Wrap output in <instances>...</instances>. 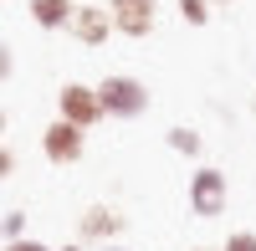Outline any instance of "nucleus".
Segmentation results:
<instances>
[{
    "instance_id": "1a4fd4ad",
    "label": "nucleus",
    "mask_w": 256,
    "mask_h": 251,
    "mask_svg": "<svg viewBox=\"0 0 256 251\" xmlns=\"http://www.w3.org/2000/svg\"><path fill=\"white\" fill-rule=\"evenodd\" d=\"M164 144L174 154H184V159H200L205 154V134H195V128H184V123H174V128L164 134Z\"/></svg>"
},
{
    "instance_id": "a211bd4d",
    "label": "nucleus",
    "mask_w": 256,
    "mask_h": 251,
    "mask_svg": "<svg viewBox=\"0 0 256 251\" xmlns=\"http://www.w3.org/2000/svg\"><path fill=\"white\" fill-rule=\"evenodd\" d=\"M210 6H236V0H210Z\"/></svg>"
},
{
    "instance_id": "f8f14e48",
    "label": "nucleus",
    "mask_w": 256,
    "mask_h": 251,
    "mask_svg": "<svg viewBox=\"0 0 256 251\" xmlns=\"http://www.w3.org/2000/svg\"><path fill=\"white\" fill-rule=\"evenodd\" d=\"M220 251H256V231H230L220 241Z\"/></svg>"
},
{
    "instance_id": "39448f33",
    "label": "nucleus",
    "mask_w": 256,
    "mask_h": 251,
    "mask_svg": "<svg viewBox=\"0 0 256 251\" xmlns=\"http://www.w3.org/2000/svg\"><path fill=\"white\" fill-rule=\"evenodd\" d=\"M108 16H113L118 36L144 41V36H154V26H159V0H108Z\"/></svg>"
},
{
    "instance_id": "9b49d317",
    "label": "nucleus",
    "mask_w": 256,
    "mask_h": 251,
    "mask_svg": "<svg viewBox=\"0 0 256 251\" xmlns=\"http://www.w3.org/2000/svg\"><path fill=\"white\" fill-rule=\"evenodd\" d=\"M0 236H6V241L26 236V210H6V216H0Z\"/></svg>"
},
{
    "instance_id": "423d86ee",
    "label": "nucleus",
    "mask_w": 256,
    "mask_h": 251,
    "mask_svg": "<svg viewBox=\"0 0 256 251\" xmlns=\"http://www.w3.org/2000/svg\"><path fill=\"white\" fill-rule=\"evenodd\" d=\"M128 216L118 210V205H88V210L77 216V241H92V246H113L123 236Z\"/></svg>"
},
{
    "instance_id": "4468645a",
    "label": "nucleus",
    "mask_w": 256,
    "mask_h": 251,
    "mask_svg": "<svg viewBox=\"0 0 256 251\" xmlns=\"http://www.w3.org/2000/svg\"><path fill=\"white\" fill-rule=\"evenodd\" d=\"M10 174H16V149L0 144V180H10Z\"/></svg>"
},
{
    "instance_id": "7ed1b4c3",
    "label": "nucleus",
    "mask_w": 256,
    "mask_h": 251,
    "mask_svg": "<svg viewBox=\"0 0 256 251\" xmlns=\"http://www.w3.org/2000/svg\"><path fill=\"white\" fill-rule=\"evenodd\" d=\"M41 154H46V164L67 170V164H77L88 154V134H82L77 123H67V118H52L46 128H41Z\"/></svg>"
},
{
    "instance_id": "6e6552de",
    "label": "nucleus",
    "mask_w": 256,
    "mask_h": 251,
    "mask_svg": "<svg viewBox=\"0 0 256 251\" xmlns=\"http://www.w3.org/2000/svg\"><path fill=\"white\" fill-rule=\"evenodd\" d=\"M31 20L41 31H67L72 26V10H77V0H31Z\"/></svg>"
},
{
    "instance_id": "20e7f679",
    "label": "nucleus",
    "mask_w": 256,
    "mask_h": 251,
    "mask_svg": "<svg viewBox=\"0 0 256 251\" xmlns=\"http://www.w3.org/2000/svg\"><path fill=\"white\" fill-rule=\"evenodd\" d=\"M56 118L77 123L82 134H88V128H98V123H102L98 88H88V82H62V92H56Z\"/></svg>"
},
{
    "instance_id": "aec40b11",
    "label": "nucleus",
    "mask_w": 256,
    "mask_h": 251,
    "mask_svg": "<svg viewBox=\"0 0 256 251\" xmlns=\"http://www.w3.org/2000/svg\"><path fill=\"white\" fill-rule=\"evenodd\" d=\"M195 251H220V246H195Z\"/></svg>"
},
{
    "instance_id": "f257e3e1",
    "label": "nucleus",
    "mask_w": 256,
    "mask_h": 251,
    "mask_svg": "<svg viewBox=\"0 0 256 251\" xmlns=\"http://www.w3.org/2000/svg\"><path fill=\"white\" fill-rule=\"evenodd\" d=\"M98 102H102V118H118V123H134L148 113V88L128 72H108L98 82Z\"/></svg>"
},
{
    "instance_id": "dca6fc26",
    "label": "nucleus",
    "mask_w": 256,
    "mask_h": 251,
    "mask_svg": "<svg viewBox=\"0 0 256 251\" xmlns=\"http://www.w3.org/2000/svg\"><path fill=\"white\" fill-rule=\"evenodd\" d=\"M56 251H82V241H67V246H56Z\"/></svg>"
},
{
    "instance_id": "ddd939ff",
    "label": "nucleus",
    "mask_w": 256,
    "mask_h": 251,
    "mask_svg": "<svg viewBox=\"0 0 256 251\" xmlns=\"http://www.w3.org/2000/svg\"><path fill=\"white\" fill-rule=\"evenodd\" d=\"M6 251H56V246L36 241V236H20V241H6Z\"/></svg>"
},
{
    "instance_id": "9d476101",
    "label": "nucleus",
    "mask_w": 256,
    "mask_h": 251,
    "mask_svg": "<svg viewBox=\"0 0 256 251\" xmlns=\"http://www.w3.org/2000/svg\"><path fill=\"white\" fill-rule=\"evenodd\" d=\"M174 10H180L184 26H205L210 20V0H174Z\"/></svg>"
},
{
    "instance_id": "f3484780",
    "label": "nucleus",
    "mask_w": 256,
    "mask_h": 251,
    "mask_svg": "<svg viewBox=\"0 0 256 251\" xmlns=\"http://www.w3.org/2000/svg\"><path fill=\"white\" fill-rule=\"evenodd\" d=\"M98 251H128V246H118V241H113V246H98Z\"/></svg>"
},
{
    "instance_id": "2eb2a0df",
    "label": "nucleus",
    "mask_w": 256,
    "mask_h": 251,
    "mask_svg": "<svg viewBox=\"0 0 256 251\" xmlns=\"http://www.w3.org/2000/svg\"><path fill=\"white\" fill-rule=\"evenodd\" d=\"M16 72V56H10V46H6V41H0V82H6Z\"/></svg>"
},
{
    "instance_id": "0eeeda50",
    "label": "nucleus",
    "mask_w": 256,
    "mask_h": 251,
    "mask_svg": "<svg viewBox=\"0 0 256 251\" xmlns=\"http://www.w3.org/2000/svg\"><path fill=\"white\" fill-rule=\"evenodd\" d=\"M67 31L82 41V46H108V36H113V16H108V6H77Z\"/></svg>"
},
{
    "instance_id": "6ab92c4d",
    "label": "nucleus",
    "mask_w": 256,
    "mask_h": 251,
    "mask_svg": "<svg viewBox=\"0 0 256 251\" xmlns=\"http://www.w3.org/2000/svg\"><path fill=\"white\" fill-rule=\"evenodd\" d=\"M0 138H6V113H0Z\"/></svg>"
},
{
    "instance_id": "f03ea898",
    "label": "nucleus",
    "mask_w": 256,
    "mask_h": 251,
    "mask_svg": "<svg viewBox=\"0 0 256 251\" xmlns=\"http://www.w3.org/2000/svg\"><path fill=\"white\" fill-rule=\"evenodd\" d=\"M184 195H190V210L200 220H220L226 205H230V180H226V170H216V164H195Z\"/></svg>"
}]
</instances>
